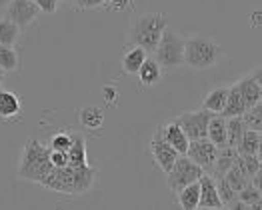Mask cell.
I'll return each instance as SVG.
<instances>
[{
  "mask_svg": "<svg viewBox=\"0 0 262 210\" xmlns=\"http://www.w3.org/2000/svg\"><path fill=\"white\" fill-rule=\"evenodd\" d=\"M154 58L164 70H176L184 66V36H180L176 30L166 26L154 50Z\"/></svg>",
  "mask_w": 262,
  "mask_h": 210,
  "instance_id": "5",
  "label": "cell"
},
{
  "mask_svg": "<svg viewBox=\"0 0 262 210\" xmlns=\"http://www.w3.org/2000/svg\"><path fill=\"white\" fill-rule=\"evenodd\" d=\"M4 74H6V72L0 68V88H2V82H4Z\"/></svg>",
  "mask_w": 262,
  "mask_h": 210,
  "instance_id": "44",
  "label": "cell"
},
{
  "mask_svg": "<svg viewBox=\"0 0 262 210\" xmlns=\"http://www.w3.org/2000/svg\"><path fill=\"white\" fill-rule=\"evenodd\" d=\"M52 168H54V164L50 160V146L42 144L40 140L28 138L24 144V150H22L18 168H16L18 178L42 184L44 178L52 172Z\"/></svg>",
  "mask_w": 262,
  "mask_h": 210,
  "instance_id": "2",
  "label": "cell"
},
{
  "mask_svg": "<svg viewBox=\"0 0 262 210\" xmlns=\"http://www.w3.org/2000/svg\"><path fill=\"white\" fill-rule=\"evenodd\" d=\"M254 78H256V82L260 84V88H262V66H258V68H254L252 72H250Z\"/></svg>",
  "mask_w": 262,
  "mask_h": 210,
  "instance_id": "40",
  "label": "cell"
},
{
  "mask_svg": "<svg viewBox=\"0 0 262 210\" xmlns=\"http://www.w3.org/2000/svg\"><path fill=\"white\" fill-rule=\"evenodd\" d=\"M158 132H160V136H162L170 146H174L176 150H178V154H186V148L190 144V140H188V136L184 134V130L176 124L174 120L164 126H158Z\"/></svg>",
  "mask_w": 262,
  "mask_h": 210,
  "instance_id": "12",
  "label": "cell"
},
{
  "mask_svg": "<svg viewBox=\"0 0 262 210\" xmlns=\"http://www.w3.org/2000/svg\"><path fill=\"white\" fill-rule=\"evenodd\" d=\"M176 194H178V204H180V208H184V210L198 208V200H200V184H198V180L196 182L186 184L184 188H180Z\"/></svg>",
  "mask_w": 262,
  "mask_h": 210,
  "instance_id": "22",
  "label": "cell"
},
{
  "mask_svg": "<svg viewBox=\"0 0 262 210\" xmlns=\"http://www.w3.org/2000/svg\"><path fill=\"white\" fill-rule=\"evenodd\" d=\"M250 182H252V184H254V186L258 188V192L262 194V166L258 168V170H256V174H254V176L250 178Z\"/></svg>",
  "mask_w": 262,
  "mask_h": 210,
  "instance_id": "39",
  "label": "cell"
},
{
  "mask_svg": "<svg viewBox=\"0 0 262 210\" xmlns=\"http://www.w3.org/2000/svg\"><path fill=\"white\" fill-rule=\"evenodd\" d=\"M136 76H138V82L142 88H150V86H156V84L162 80V76H164V68L158 64L156 58H146L142 66L138 68V72H136Z\"/></svg>",
  "mask_w": 262,
  "mask_h": 210,
  "instance_id": "13",
  "label": "cell"
},
{
  "mask_svg": "<svg viewBox=\"0 0 262 210\" xmlns=\"http://www.w3.org/2000/svg\"><path fill=\"white\" fill-rule=\"evenodd\" d=\"M0 68L4 72H16L20 68V54L14 46L0 44Z\"/></svg>",
  "mask_w": 262,
  "mask_h": 210,
  "instance_id": "25",
  "label": "cell"
},
{
  "mask_svg": "<svg viewBox=\"0 0 262 210\" xmlns=\"http://www.w3.org/2000/svg\"><path fill=\"white\" fill-rule=\"evenodd\" d=\"M150 154H152L154 162H156V166L160 168L164 174H168L172 166H174V162L178 160V150L174 146H170L162 136H160V132H158V128L154 130L152 134V140H150Z\"/></svg>",
  "mask_w": 262,
  "mask_h": 210,
  "instance_id": "8",
  "label": "cell"
},
{
  "mask_svg": "<svg viewBox=\"0 0 262 210\" xmlns=\"http://www.w3.org/2000/svg\"><path fill=\"white\" fill-rule=\"evenodd\" d=\"M204 174V170L198 166L196 162H192L186 154H180L178 160L174 162L172 170L166 174V184L172 192H178L190 182H196L198 178Z\"/></svg>",
  "mask_w": 262,
  "mask_h": 210,
  "instance_id": "6",
  "label": "cell"
},
{
  "mask_svg": "<svg viewBox=\"0 0 262 210\" xmlns=\"http://www.w3.org/2000/svg\"><path fill=\"white\" fill-rule=\"evenodd\" d=\"M246 122L242 116H228L226 118V144L228 146H238L242 134L246 132Z\"/></svg>",
  "mask_w": 262,
  "mask_h": 210,
  "instance_id": "23",
  "label": "cell"
},
{
  "mask_svg": "<svg viewBox=\"0 0 262 210\" xmlns=\"http://www.w3.org/2000/svg\"><path fill=\"white\" fill-rule=\"evenodd\" d=\"M166 26H168L166 12H144L128 26L126 40L134 46H142L148 54H154Z\"/></svg>",
  "mask_w": 262,
  "mask_h": 210,
  "instance_id": "3",
  "label": "cell"
},
{
  "mask_svg": "<svg viewBox=\"0 0 262 210\" xmlns=\"http://www.w3.org/2000/svg\"><path fill=\"white\" fill-rule=\"evenodd\" d=\"M228 92H230V86H219V88H212L204 100H202V108L214 112V114H222L226 100H228Z\"/></svg>",
  "mask_w": 262,
  "mask_h": 210,
  "instance_id": "18",
  "label": "cell"
},
{
  "mask_svg": "<svg viewBox=\"0 0 262 210\" xmlns=\"http://www.w3.org/2000/svg\"><path fill=\"white\" fill-rule=\"evenodd\" d=\"M78 120L88 130H98L104 122V112L98 106H84L78 112Z\"/></svg>",
  "mask_w": 262,
  "mask_h": 210,
  "instance_id": "24",
  "label": "cell"
},
{
  "mask_svg": "<svg viewBox=\"0 0 262 210\" xmlns=\"http://www.w3.org/2000/svg\"><path fill=\"white\" fill-rule=\"evenodd\" d=\"M206 138L219 148L226 146V116L224 114H212V118L208 122Z\"/></svg>",
  "mask_w": 262,
  "mask_h": 210,
  "instance_id": "20",
  "label": "cell"
},
{
  "mask_svg": "<svg viewBox=\"0 0 262 210\" xmlns=\"http://www.w3.org/2000/svg\"><path fill=\"white\" fill-rule=\"evenodd\" d=\"M236 86H238L241 94L244 96V100H246V106H248V108L254 106L262 98L260 84L256 82V78H254L252 74H246L244 78H241V80L236 82Z\"/></svg>",
  "mask_w": 262,
  "mask_h": 210,
  "instance_id": "19",
  "label": "cell"
},
{
  "mask_svg": "<svg viewBox=\"0 0 262 210\" xmlns=\"http://www.w3.org/2000/svg\"><path fill=\"white\" fill-rule=\"evenodd\" d=\"M256 156H258V160H260V164H262V130H260V136H258V150H256Z\"/></svg>",
  "mask_w": 262,
  "mask_h": 210,
  "instance_id": "41",
  "label": "cell"
},
{
  "mask_svg": "<svg viewBox=\"0 0 262 210\" xmlns=\"http://www.w3.org/2000/svg\"><path fill=\"white\" fill-rule=\"evenodd\" d=\"M104 100L108 102V104H114L116 102V98H118V90L114 88V84H108V86H104Z\"/></svg>",
  "mask_w": 262,
  "mask_h": 210,
  "instance_id": "37",
  "label": "cell"
},
{
  "mask_svg": "<svg viewBox=\"0 0 262 210\" xmlns=\"http://www.w3.org/2000/svg\"><path fill=\"white\" fill-rule=\"evenodd\" d=\"M58 2H64V4H74L76 0H58Z\"/></svg>",
  "mask_w": 262,
  "mask_h": 210,
  "instance_id": "45",
  "label": "cell"
},
{
  "mask_svg": "<svg viewBox=\"0 0 262 210\" xmlns=\"http://www.w3.org/2000/svg\"><path fill=\"white\" fill-rule=\"evenodd\" d=\"M78 10H94V8H100V6H106L108 0H76L74 2Z\"/></svg>",
  "mask_w": 262,
  "mask_h": 210,
  "instance_id": "34",
  "label": "cell"
},
{
  "mask_svg": "<svg viewBox=\"0 0 262 210\" xmlns=\"http://www.w3.org/2000/svg\"><path fill=\"white\" fill-rule=\"evenodd\" d=\"M98 176V168L86 166H62L52 168V172L44 178L42 186L46 190H54L68 196H80L86 194L94 186V180Z\"/></svg>",
  "mask_w": 262,
  "mask_h": 210,
  "instance_id": "1",
  "label": "cell"
},
{
  "mask_svg": "<svg viewBox=\"0 0 262 210\" xmlns=\"http://www.w3.org/2000/svg\"><path fill=\"white\" fill-rule=\"evenodd\" d=\"M70 144H72V132H66V130L56 132V134L50 138V142H48L50 150H62V152H66V150L70 148Z\"/></svg>",
  "mask_w": 262,
  "mask_h": 210,
  "instance_id": "32",
  "label": "cell"
},
{
  "mask_svg": "<svg viewBox=\"0 0 262 210\" xmlns=\"http://www.w3.org/2000/svg\"><path fill=\"white\" fill-rule=\"evenodd\" d=\"M258 136H260L258 130L246 128V132L242 134L241 142L236 146V152L238 154H256V150H258Z\"/></svg>",
  "mask_w": 262,
  "mask_h": 210,
  "instance_id": "27",
  "label": "cell"
},
{
  "mask_svg": "<svg viewBox=\"0 0 262 210\" xmlns=\"http://www.w3.org/2000/svg\"><path fill=\"white\" fill-rule=\"evenodd\" d=\"M246 110H248V106H246L244 96L241 94L238 86L232 84V86H230V92H228V100H226V106H224L222 114H224L226 118H228V116H242Z\"/></svg>",
  "mask_w": 262,
  "mask_h": 210,
  "instance_id": "21",
  "label": "cell"
},
{
  "mask_svg": "<svg viewBox=\"0 0 262 210\" xmlns=\"http://www.w3.org/2000/svg\"><path fill=\"white\" fill-rule=\"evenodd\" d=\"M252 208H258V210H262V196H260V198H258V200H256V204H254V206H252Z\"/></svg>",
  "mask_w": 262,
  "mask_h": 210,
  "instance_id": "43",
  "label": "cell"
},
{
  "mask_svg": "<svg viewBox=\"0 0 262 210\" xmlns=\"http://www.w3.org/2000/svg\"><path fill=\"white\" fill-rule=\"evenodd\" d=\"M34 2L44 14H54L58 8V0H34Z\"/></svg>",
  "mask_w": 262,
  "mask_h": 210,
  "instance_id": "36",
  "label": "cell"
},
{
  "mask_svg": "<svg viewBox=\"0 0 262 210\" xmlns=\"http://www.w3.org/2000/svg\"><path fill=\"white\" fill-rule=\"evenodd\" d=\"M22 112V98L6 88H0V120H10L20 116Z\"/></svg>",
  "mask_w": 262,
  "mask_h": 210,
  "instance_id": "14",
  "label": "cell"
},
{
  "mask_svg": "<svg viewBox=\"0 0 262 210\" xmlns=\"http://www.w3.org/2000/svg\"><path fill=\"white\" fill-rule=\"evenodd\" d=\"M236 156H238V152H236L234 146H228V144H226V146H220L219 152H216V158H214V164H212L210 174H212L214 178L224 176V174L228 172V168L236 162Z\"/></svg>",
  "mask_w": 262,
  "mask_h": 210,
  "instance_id": "16",
  "label": "cell"
},
{
  "mask_svg": "<svg viewBox=\"0 0 262 210\" xmlns=\"http://www.w3.org/2000/svg\"><path fill=\"white\" fill-rule=\"evenodd\" d=\"M224 178L228 180V184L236 190V192H241L246 184H250V176H248V174H246V172H244L236 162L228 168V172L224 174Z\"/></svg>",
  "mask_w": 262,
  "mask_h": 210,
  "instance_id": "28",
  "label": "cell"
},
{
  "mask_svg": "<svg viewBox=\"0 0 262 210\" xmlns=\"http://www.w3.org/2000/svg\"><path fill=\"white\" fill-rule=\"evenodd\" d=\"M68 154V164L70 166H86L88 154H86V138L80 132H72V144L66 150Z\"/></svg>",
  "mask_w": 262,
  "mask_h": 210,
  "instance_id": "15",
  "label": "cell"
},
{
  "mask_svg": "<svg viewBox=\"0 0 262 210\" xmlns=\"http://www.w3.org/2000/svg\"><path fill=\"white\" fill-rule=\"evenodd\" d=\"M236 164H238L250 178H252V176L256 174V170L262 166L256 154H238V156H236Z\"/></svg>",
  "mask_w": 262,
  "mask_h": 210,
  "instance_id": "31",
  "label": "cell"
},
{
  "mask_svg": "<svg viewBox=\"0 0 262 210\" xmlns=\"http://www.w3.org/2000/svg\"><path fill=\"white\" fill-rule=\"evenodd\" d=\"M214 112L206 110V108H200L194 112H182L174 118V122L182 130L184 134L188 136V140H196V138H204L206 132H208V122L212 118Z\"/></svg>",
  "mask_w": 262,
  "mask_h": 210,
  "instance_id": "7",
  "label": "cell"
},
{
  "mask_svg": "<svg viewBox=\"0 0 262 210\" xmlns=\"http://www.w3.org/2000/svg\"><path fill=\"white\" fill-rule=\"evenodd\" d=\"M260 196H262V194L258 192V188H256L252 182H250V184H246V186H244V188L238 192V198H241L242 202H244V206H246V208H252Z\"/></svg>",
  "mask_w": 262,
  "mask_h": 210,
  "instance_id": "33",
  "label": "cell"
},
{
  "mask_svg": "<svg viewBox=\"0 0 262 210\" xmlns=\"http://www.w3.org/2000/svg\"><path fill=\"white\" fill-rule=\"evenodd\" d=\"M216 188H219V196H220V200H222V204H224V208H228V204L238 198V192L228 184V180H226L224 176L216 178Z\"/></svg>",
  "mask_w": 262,
  "mask_h": 210,
  "instance_id": "30",
  "label": "cell"
},
{
  "mask_svg": "<svg viewBox=\"0 0 262 210\" xmlns=\"http://www.w3.org/2000/svg\"><path fill=\"white\" fill-rule=\"evenodd\" d=\"M108 4L114 10H126L132 8V0H108Z\"/></svg>",
  "mask_w": 262,
  "mask_h": 210,
  "instance_id": "38",
  "label": "cell"
},
{
  "mask_svg": "<svg viewBox=\"0 0 262 210\" xmlns=\"http://www.w3.org/2000/svg\"><path fill=\"white\" fill-rule=\"evenodd\" d=\"M50 160L56 168L68 166V154L62 150H50Z\"/></svg>",
  "mask_w": 262,
  "mask_h": 210,
  "instance_id": "35",
  "label": "cell"
},
{
  "mask_svg": "<svg viewBox=\"0 0 262 210\" xmlns=\"http://www.w3.org/2000/svg\"><path fill=\"white\" fill-rule=\"evenodd\" d=\"M242 118H244V122H246L248 128L260 132L262 130V98L254 106H250V108L242 114Z\"/></svg>",
  "mask_w": 262,
  "mask_h": 210,
  "instance_id": "29",
  "label": "cell"
},
{
  "mask_svg": "<svg viewBox=\"0 0 262 210\" xmlns=\"http://www.w3.org/2000/svg\"><path fill=\"white\" fill-rule=\"evenodd\" d=\"M4 12H6V16H8L10 20L16 22V24L20 26V30H24L26 26H30L32 22L42 14L34 0H12V2L6 6Z\"/></svg>",
  "mask_w": 262,
  "mask_h": 210,
  "instance_id": "10",
  "label": "cell"
},
{
  "mask_svg": "<svg viewBox=\"0 0 262 210\" xmlns=\"http://www.w3.org/2000/svg\"><path fill=\"white\" fill-rule=\"evenodd\" d=\"M0 122H2V120H0Z\"/></svg>",
  "mask_w": 262,
  "mask_h": 210,
  "instance_id": "46",
  "label": "cell"
},
{
  "mask_svg": "<svg viewBox=\"0 0 262 210\" xmlns=\"http://www.w3.org/2000/svg\"><path fill=\"white\" fill-rule=\"evenodd\" d=\"M198 184H200L198 208H224V204H222L219 196V188H216V178L210 172H204L198 178Z\"/></svg>",
  "mask_w": 262,
  "mask_h": 210,
  "instance_id": "11",
  "label": "cell"
},
{
  "mask_svg": "<svg viewBox=\"0 0 262 210\" xmlns=\"http://www.w3.org/2000/svg\"><path fill=\"white\" fill-rule=\"evenodd\" d=\"M148 58V52L142 48V46H134V44H128L126 46V52L122 54V70L126 74H136L138 68L142 66V62Z\"/></svg>",
  "mask_w": 262,
  "mask_h": 210,
  "instance_id": "17",
  "label": "cell"
},
{
  "mask_svg": "<svg viewBox=\"0 0 262 210\" xmlns=\"http://www.w3.org/2000/svg\"><path fill=\"white\" fill-rule=\"evenodd\" d=\"M216 152H219V146L212 144L206 136H204V138H196V140H190V144L186 148V156H188L192 162H196L204 172H210V170H212Z\"/></svg>",
  "mask_w": 262,
  "mask_h": 210,
  "instance_id": "9",
  "label": "cell"
},
{
  "mask_svg": "<svg viewBox=\"0 0 262 210\" xmlns=\"http://www.w3.org/2000/svg\"><path fill=\"white\" fill-rule=\"evenodd\" d=\"M224 56V46L204 34H192L184 38V66L192 70H206L216 66Z\"/></svg>",
  "mask_w": 262,
  "mask_h": 210,
  "instance_id": "4",
  "label": "cell"
},
{
  "mask_svg": "<svg viewBox=\"0 0 262 210\" xmlns=\"http://www.w3.org/2000/svg\"><path fill=\"white\" fill-rule=\"evenodd\" d=\"M12 0H0V10H6V6L10 4Z\"/></svg>",
  "mask_w": 262,
  "mask_h": 210,
  "instance_id": "42",
  "label": "cell"
},
{
  "mask_svg": "<svg viewBox=\"0 0 262 210\" xmlns=\"http://www.w3.org/2000/svg\"><path fill=\"white\" fill-rule=\"evenodd\" d=\"M20 26L16 22H12L8 16L0 18V44H8V46H14L16 42L20 40Z\"/></svg>",
  "mask_w": 262,
  "mask_h": 210,
  "instance_id": "26",
  "label": "cell"
}]
</instances>
